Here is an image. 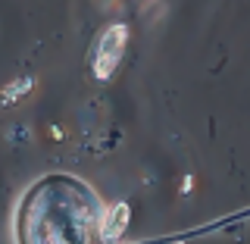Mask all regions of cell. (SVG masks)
<instances>
[{
	"label": "cell",
	"instance_id": "obj_1",
	"mask_svg": "<svg viewBox=\"0 0 250 244\" xmlns=\"http://www.w3.org/2000/svg\"><path fill=\"white\" fill-rule=\"evenodd\" d=\"M22 244H106L94 194L69 178L41 182L22 203Z\"/></svg>",
	"mask_w": 250,
	"mask_h": 244
},
{
	"label": "cell",
	"instance_id": "obj_2",
	"mask_svg": "<svg viewBox=\"0 0 250 244\" xmlns=\"http://www.w3.org/2000/svg\"><path fill=\"white\" fill-rule=\"evenodd\" d=\"M125 38H128V28L125 25H109L104 31V38L97 41V57H94V75L97 78H109L119 63L122 50H125Z\"/></svg>",
	"mask_w": 250,
	"mask_h": 244
},
{
	"label": "cell",
	"instance_id": "obj_3",
	"mask_svg": "<svg viewBox=\"0 0 250 244\" xmlns=\"http://www.w3.org/2000/svg\"><path fill=\"white\" fill-rule=\"evenodd\" d=\"M125 225H128V207L119 203V207H113V210H109V216L104 219V241L106 244H116V241L122 238Z\"/></svg>",
	"mask_w": 250,
	"mask_h": 244
},
{
	"label": "cell",
	"instance_id": "obj_4",
	"mask_svg": "<svg viewBox=\"0 0 250 244\" xmlns=\"http://www.w3.org/2000/svg\"><path fill=\"white\" fill-rule=\"evenodd\" d=\"M28 88H31V78H19L16 85H10V88L0 94V104H13V100H19L22 91H28Z\"/></svg>",
	"mask_w": 250,
	"mask_h": 244
}]
</instances>
